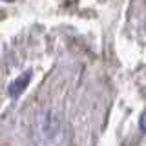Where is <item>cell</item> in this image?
<instances>
[{
    "instance_id": "1",
    "label": "cell",
    "mask_w": 146,
    "mask_h": 146,
    "mask_svg": "<svg viewBox=\"0 0 146 146\" xmlns=\"http://www.w3.org/2000/svg\"><path fill=\"white\" fill-rule=\"evenodd\" d=\"M27 82H29V73H24L20 79L15 80L11 86H9V95H11V97H15V95L22 93V90H24L26 86H27Z\"/></svg>"
}]
</instances>
